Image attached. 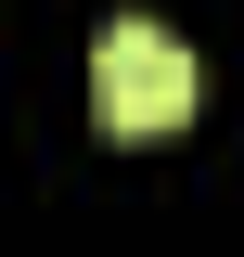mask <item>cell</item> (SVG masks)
Segmentation results:
<instances>
[{
    "label": "cell",
    "mask_w": 244,
    "mask_h": 257,
    "mask_svg": "<svg viewBox=\"0 0 244 257\" xmlns=\"http://www.w3.org/2000/svg\"><path fill=\"white\" fill-rule=\"evenodd\" d=\"M90 116L116 128V142H154V128L193 116V52L154 13H116V26L90 39Z\"/></svg>",
    "instance_id": "1"
}]
</instances>
